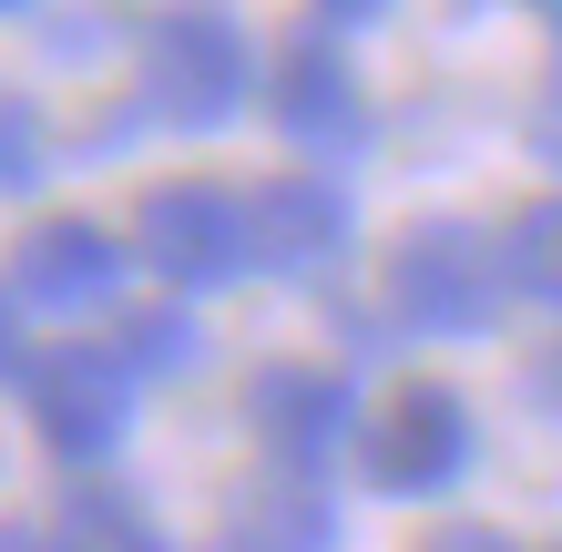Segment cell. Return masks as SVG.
<instances>
[{
    "label": "cell",
    "instance_id": "obj_1",
    "mask_svg": "<svg viewBox=\"0 0 562 552\" xmlns=\"http://www.w3.org/2000/svg\"><path fill=\"white\" fill-rule=\"evenodd\" d=\"M502 246L481 236V225L460 215H429L409 225L400 246H389V317L419 338H481L491 317H502Z\"/></svg>",
    "mask_w": 562,
    "mask_h": 552
},
{
    "label": "cell",
    "instance_id": "obj_2",
    "mask_svg": "<svg viewBox=\"0 0 562 552\" xmlns=\"http://www.w3.org/2000/svg\"><path fill=\"white\" fill-rule=\"evenodd\" d=\"M256 92V61H246V31L205 11V0H184V11H154L144 31V103L164 123H184V134H215V123H236Z\"/></svg>",
    "mask_w": 562,
    "mask_h": 552
},
{
    "label": "cell",
    "instance_id": "obj_3",
    "mask_svg": "<svg viewBox=\"0 0 562 552\" xmlns=\"http://www.w3.org/2000/svg\"><path fill=\"white\" fill-rule=\"evenodd\" d=\"M134 256L164 277V286H236L256 267V236H246V205L225 184L205 174H184V184H154L144 205H134Z\"/></svg>",
    "mask_w": 562,
    "mask_h": 552
},
{
    "label": "cell",
    "instance_id": "obj_4",
    "mask_svg": "<svg viewBox=\"0 0 562 552\" xmlns=\"http://www.w3.org/2000/svg\"><path fill=\"white\" fill-rule=\"evenodd\" d=\"M358 461H369V481H379V492H400V502L450 492V481L471 471V399H460L450 379H409L400 399L369 419Z\"/></svg>",
    "mask_w": 562,
    "mask_h": 552
},
{
    "label": "cell",
    "instance_id": "obj_5",
    "mask_svg": "<svg viewBox=\"0 0 562 552\" xmlns=\"http://www.w3.org/2000/svg\"><path fill=\"white\" fill-rule=\"evenodd\" d=\"M123 419H134V369L113 348H52V359H31V430H42V450L103 461L123 440Z\"/></svg>",
    "mask_w": 562,
    "mask_h": 552
},
{
    "label": "cell",
    "instance_id": "obj_6",
    "mask_svg": "<svg viewBox=\"0 0 562 552\" xmlns=\"http://www.w3.org/2000/svg\"><path fill=\"white\" fill-rule=\"evenodd\" d=\"M267 123H277L296 154H358V144H369L358 72L317 42V31H307V42H286V52L267 61Z\"/></svg>",
    "mask_w": 562,
    "mask_h": 552
},
{
    "label": "cell",
    "instance_id": "obj_7",
    "mask_svg": "<svg viewBox=\"0 0 562 552\" xmlns=\"http://www.w3.org/2000/svg\"><path fill=\"white\" fill-rule=\"evenodd\" d=\"M246 419H256V440L277 450L286 471H327L348 450V419H358V399H348V379L338 369H256L246 379Z\"/></svg>",
    "mask_w": 562,
    "mask_h": 552
},
{
    "label": "cell",
    "instance_id": "obj_8",
    "mask_svg": "<svg viewBox=\"0 0 562 552\" xmlns=\"http://www.w3.org/2000/svg\"><path fill=\"white\" fill-rule=\"evenodd\" d=\"M246 236H256V267H267V277H327V267L348 256V184H327V174H277V184L246 205Z\"/></svg>",
    "mask_w": 562,
    "mask_h": 552
},
{
    "label": "cell",
    "instance_id": "obj_9",
    "mask_svg": "<svg viewBox=\"0 0 562 552\" xmlns=\"http://www.w3.org/2000/svg\"><path fill=\"white\" fill-rule=\"evenodd\" d=\"M113 277H123V246H113L92 215H52V225H31L21 256H11L21 307H42V317H82V307H103V297H113Z\"/></svg>",
    "mask_w": 562,
    "mask_h": 552
},
{
    "label": "cell",
    "instance_id": "obj_10",
    "mask_svg": "<svg viewBox=\"0 0 562 552\" xmlns=\"http://www.w3.org/2000/svg\"><path fill=\"white\" fill-rule=\"evenodd\" d=\"M225 552H338V511H327L307 481L236 492L225 502Z\"/></svg>",
    "mask_w": 562,
    "mask_h": 552
},
{
    "label": "cell",
    "instance_id": "obj_11",
    "mask_svg": "<svg viewBox=\"0 0 562 552\" xmlns=\"http://www.w3.org/2000/svg\"><path fill=\"white\" fill-rule=\"evenodd\" d=\"M52 552H164V532L144 522V502L123 492H72L52 522Z\"/></svg>",
    "mask_w": 562,
    "mask_h": 552
},
{
    "label": "cell",
    "instance_id": "obj_12",
    "mask_svg": "<svg viewBox=\"0 0 562 552\" xmlns=\"http://www.w3.org/2000/svg\"><path fill=\"white\" fill-rule=\"evenodd\" d=\"M502 267H512V286H521V297L562 307V194H552V205H521V215H512Z\"/></svg>",
    "mask_w": 562,
    "mask_h": 552
},
{
    "label": "cell",
    "instance_id": "obj_13",
    "mask_svg": "<svg viewBox=\"0 0 562 552\" xmlns=\"http://www.w3.org/2000/svg\"><path fill=\"white\" fill-rule=\"evenodd\" d=\"M113 359L123 369H154V379L194 369V317L184 307H134V317H123V338H113Z\"/></svg>",
    "mask_w": 562,
    "mask_h": 552
},
{
    "label": "cell",
    "instance_id": "obj_14",
    "mask_svg": "<svg viewBox=\"0 0 562 552\" xmlns=\"http://www.w3.org/2000/svg\"><path fill=\"white\" fill-rule=\"evenodd\" d=\"M31 184H42V113L0 92V194H31Z\"/></svg>",
    "mask_w": 562,
    "mask_h": 552
},
{
    "label": "cell",
    "instance_id": "obj_15",
    "mask_svg": "<svg viewBox=\"0 0 562 552\" xmlns=\"http://www.w3.org/2000/svg\"><path fill=\"white\" fill-rule=\"evenodd\" d=\"M532 134H542V154H562V31H552V82H542V123Z\"/></svg>",
    "mask_w": 562,
    "mask_h": 552
},
{
    "label": "cell",
    "instance_id": "obj_16",
    "mask_svg": "<svg viewBox=\"0 0 562 552\" xmlns=\"http://www.w3.org/2000/svg\"><path fill=\"white\" fill-rule=\"evenodd\" d=\"M0 379H21V317H11V297H0Z\"/></svg>",
    "mask_w": 562,
    "mask_h": 552
},
{
    "label": "cell",
    "instance_id": "obj_17",
    "mask_svg": "<svg viewBox=\"0 0 562 552\" xmlns=\"http://www.w3.org/2000/svg\"><path fill=\"white\" fill-rule=\"evenodd\" d=\"M317 11H327V21H379L389 0H317Z\"/></svg>",
    "mask_w": 562,
    "mask_h": 552
},
{
    "label": "cell",
    "instance_id": "obj_18",
    "mask_svg": "<svg viewBox=\"0 0 562 552\" xmlns=\"http://www.w3.org/2000/svg\"><path fill=\"white\" fill-rule=\"evenodd\" d=\"M429 552H502L491 532H450V542H429Z\"/></svg>",
    "mask_w": 562,
    "mask_h": 552
},
{
    "label": "cell",
    "instance_id": "obj_19",
    "mask_svg": "<svg viewBox=\"0 0 562 552\" xmlns=\"http://www.w3.org/2000/svg\"><path fill=\"white\" fill-rule=\"evenodd\" d=\"M0 552H52V542H31L21 522H0Z\"/></svg>",
    "mask_w": 562,
    "mask_h": 552
},
{
    "label": "cell",
    "instance_id": "obj_20",
    "mask_svg": "<svg viewBox=\"0 0 562 552\" xmlns=\"http://www.w3.org/2000/svg\"><path fill=\"white\" fill-rule=\"evenodd\" d=\"M542 399L562 409V348H552V359H542Z\"/></svg>",
    "mask_w": 562,
    "mask_h": 552
},
{
    "label": "cell",
    "instance_id": "obj_21",
    "mask_svg": "<svg viewBox=\"0 0 562 552\" xmlns=\"http://www.w3.org/2000/svg\"><path fill=\"white\" fill-rule=\"evenodd\" d=\"M21 11H31V0H0V21H21Z\"/></svg>",
    "mask_w": 562,
    "mask_h": 552
}]
</instances>
